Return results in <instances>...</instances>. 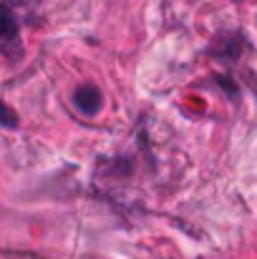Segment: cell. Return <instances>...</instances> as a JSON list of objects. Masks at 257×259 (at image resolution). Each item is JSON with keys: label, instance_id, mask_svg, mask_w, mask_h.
Wrapping results in <instances>:
<instances>
[{"label": "cell", "instance_id": "cell-1", "mask_svg": "<svg viewBox=\"0 0 257 259\" xmlns=\"http://www.w3.org/2000/svg\"><path fill=\"white\" fill-rule=\"evenodd\" d=\"M0 48L8 61H18L23 56V43H20V23L13 13V3H3V35H0Z\"/></svg>", "mask_w": 257, "mask_h": 259}, {"label": "cell", "instance_id": "cell-2", "mask_svg": "<svg viewBox=\"0 0 257 259\" xmlns=\"http://www.w3.org/2000/svg\"><path fill=\"white\" fill-rule=\"evenodd\" d=\"M242 48H245V40H242L237 33H222V35L217 38V43L212 46V53H214L217 58L235 61V58H240Z\"/></svg>", "mask_w": 257, "mask_h": 259}, {"label": "cell", "instance_id": "cell-3", "mask_svg": "<svg viewBox=\"0 0 257 259\" xmlns=\"http://www.w3.org/2000/svg\"><path fill=\"white\" fill-rule=\"evenodd\" d=\"M74 101H76V106L81 108V113L93 116V113H98V108H101V103H103V96H101V91L96 86H81L76 91Z\"/></svg>", "mask_w": 257, "mask_h": 259}, {"label": "cell", "instance_id": "cell-4", "mask_svg": "<svg viewBox=\"0 0 257 259\" xmlns=\"http://www.w3.org/2000/svg\"><path fill=\"white\" fill-rule=\"evenodd\" d=\"M15 123H18V118H15L13 108L10 106H3V126L5 128H15Z\"/></svg>", "mask_w": 257, "mask_h": 259}]
</instances>
